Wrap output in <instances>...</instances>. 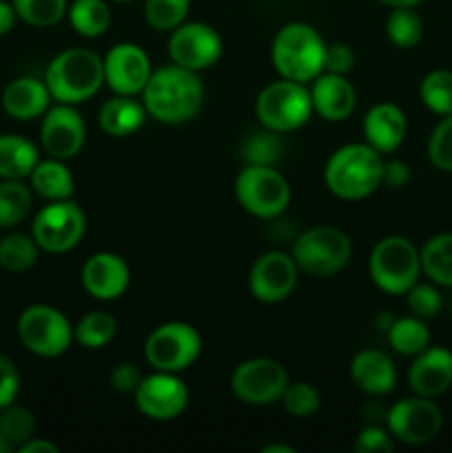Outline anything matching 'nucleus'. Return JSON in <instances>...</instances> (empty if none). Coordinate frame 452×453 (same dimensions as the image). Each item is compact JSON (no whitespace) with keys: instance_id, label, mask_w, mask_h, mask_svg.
Returning a JSON list of instances; mask_svg holds the SVG:
<instances>
[{"instance_id":"f257e3e1","label":"nucleus","mask_w":452,"mask_h":453,"mask_svg":"<svg viewBox=\"0 0 452 453\" xmlns=\"http://www.w3.org/2000/svg\"><path fill=\"white\" fill-rule=\"evenodd\" d=\"M140 96L149 118L175 127L189 122L199 113L204 102V84L195 71L173 62L151 73Z\"/></svg>"},{"instance_id":"f03ea898","label":"nucleus","mask_w":452,"mask_h":453,"mask_svg":"<svg viewBox=\"0 0 452 453\" xmlns=\"http://www.w3.org/2000/svg\"><path fill=\"white\" fill-rule=\"evenodd\" d=\"M384 177V155L372 146L346 144L328 157L323 166V184L344 202H359L375 193Z\"/></svg>"},{"instance_id":"7ed1b4c3","label":"nucleus","mask_w":452,"mask_h":453,"mask_svg":"<svg viewBox=\"0 0 452 453\" xmlns=\"http://www.w3.org/2000/svg\"><path fill=\"white\" fill-rule=\"evenodd\" d=\"M44 84L51 93V100L78 106L97 96L102 88L105 62L91 49H66L49 62Z\"/></svg>"},{"instance_id":"20e7f679","label":"nucleus","mask_w":452,"mask_h":453,"mask_svg":"<svg viewBox=\"0 0 452 453\" xmlns=\"http://www.w3.org/2000/svg\"><path fill=\"white\" fill-rule=\"evenodd\" d=\"M326 42L308 22H288L275 34L270 60L279 78L308 84L323 73Z\"/></svg>"},{"instance_id":"39448f33","label":"nucleus","mask_w":452,"mask_h":453,"mask_svg":"<svg viewBox=\"0 0 452 453\" xmlns=\"http://www.w3.org/2000/svg\"><path fill=\"white\" fill-rule=\"evenodd\" d=\"M370 279L381 292L401 296L419 281L421 252L401 234H390L375 243L368 259Z\"/></svg>"},{"instance_id":"423d86ee","label":"nucleus","mask_w":452,"mask_h":453,"mask_svg":"<svg viewBox=\"0 0 452 453\" xmlns=\"http://www.w3.org/2000/svg\"><path fill=\"white\" fill-rule=\"evenodd\" d=\"M291 255L300 273L326 279L348 265L353 257V242L337 226H315L297 237Z\"/></svg>"},{"instance_id":"0eeeda50","label":"nucleus","mask_w":452,"mask_h":453,"mask_svg":"<svg viewBox=\"0 0 452 453\" xmlns=\"http://www.w3.org/2000/svg\"><path fill=\"white\" fill-rule=\"evenodd\" d=\"M313 100L306 84L277 80L260 91L255 100V118L273 133H291L304 127L313 115Z\"/></svg>"},{"instance_id":"6e6552de","label":"nucleus","mask_w":452,"mask_h":453,"mask_svg":"<svg viewBox=\"0 0 452 453\" xmlns=\"http://www.w3.org/2000/svg\"><path fill=\"white\" fill-rule=\"evenodd\" d=\"M235 197L248 215L257 219H275L291 203V186L275 166L246 164L235 180Z\"/></svg>"},{"instance_id":"1a4fd4ad","label":"nucleus","mask_w":452,"mask_h":453,"mask_svg":"<svg viewBox=\"0 0 452 453\" xmlns=\"http://www.w3.org/2000/svg\"><path fill=\"white\" fill-rule=\"evenodd\" d=\"M18 339L31 354L43 358L62 357L74 343V326L53 305L35 303L18 317Z\"/></svg>"},{"instance_id":"9d476101","label":"nucleus","mask_w":452,"mask_h":453,"mask_svg":"<svg viewBox=\"0 0 452 453\" xmlns=\"http://www.w3.org/2000/svg\"><path fill=\"white\" fill-rule=\"evenodd\" d=\"M202 354V336L191 323L168 321L155 327L144 341V358L158 372L189 370Z\"/></svg>"},{"instance_id":"9b49d317","label":"nucleus","mask_w":452,"mask_h":453,"mask_svg":"<svg viewBox=\"0 0 452 453\" xmlns=\"http://www.w3.org/2000/svg\"><path fill=\"white\" fill-rule=\"evenodd\" d=\"M87 233V217L74 199H58L40 208L31 224V237L40 250L49 255L69 252L82 242Z\"/></svg>"},{"instance_id":"f8f14e48","label":"nucleus","mask_w":452,"mask_h":453,"mask_svg":"<svg viewBox=\"0 0 452 453\" xmlns=\"http://www.w3.org/2000/svg\"><path fill=\"white\" fill-rule=\"evenodd\" d=\"M288 372L273 358L257 357L239 363L230 374V389L235 398L253 407H266L282 401L288 388Z\"/></svg>"},{"instance_id":"ddd939ff","label":"nucleus","mask_w":452,"mask_h":453,"mask_svg":"<svg viewBox=\"0 0 452 453\" xmlns=\"http://www.w3.org/2000/svg\"><path fill=\"white\" fill-rule=\"evenodd\" d=\"M133 398H136V407L140 414L151 420L167 423V420H175L184 414L191 396L180 374L155 370V374L142 376Z\"/></svg>"},{"instance_id":"4468645a","label":"nucleus","mask_w":452,"mask_h":453,"mask_svg":"<svg viewBox=\"0 0 452 453\" xmlns=\"http://www.w3.org/2000/svg\"><path fill=\"white\" fill-rule=\"evenodd\" d=\"M386 427L393 438L406 445H425L434 441L443 427V414L433 398L412 396L394 403L386 414Z\"/></svg>"},{"instance_id":"2eb2a0df","label":"nucleus","mask_w":452,"mask_h":453,"mask_svg":"<svg viewBox=\"0 0 452 453\" xmlns=\"http://www.w3.org/2000/svg\"><path fill=\"white\" fill-rule=\"evenodd\" d=\"M224 51L222 35L207 22H182L168 38V58L184 69H211Z\"/></svg>"},{"instance_id":"dca6fc26","label":"nucleus","mask_w":452,"mask_h":453,"mask_svg":"<svg viewBox=\"0 0 452 453\" xmlns=\"http://www.w3.org/2000/svg\"><path fill=\"white\" fill-rule=\"evenodd\" d=\"M87 142V124L74 104L56 102L49 106L40 124V144L49 157L74 159Z\"/></svg>"},{"instance_id":"f3484780","label":"nucleus","mask_w":452,"mask_h":453,"mask_svg":"<svg viewBox=\"0 0 452 453\" xmlns=\"http://www.w3.org/2000/svg\"><path fill=\"white\" fill-rule=\"evenodd\" d=\"M102 62H105V84L115 96H140L153 73L149 53L136 42L113 44Z\"/></svg>"},{"instance_id":"a211bd4d","label":"nucleus","mask_w":452,"mask_h":453,"mask_svg":"<svg viewBox=\"0 0 452 453\" xmlns=\"http://www.w3.org/2000/svg\"><path fill=\"white\" fill-rule=\"evenodd\" d=\"M297 274H300V268L292 255L270 250L257 257L253 264L248 288H251V295L261 303H282L295 290Z\"/></svg>"},{"instance_id":"6ab92c4d","label":"nucleus","mask_w":452,"mask_h":453,"mask_svg":"<svg viewBox=\"0 0 452 453\" xmlns=\"http://www.w3.org/2000/svg\"><path fill=\"white\" fill-rule=\"evenodd\" d=\"M82 288L97 301H115L127 292L131 270L115 252H96L82 265Z\"/></svg>"},{"instance_id":"aec40b11","label":"nucleus","mask_w":452,"mask_h":453,"mask_svg":"<svg viewBox=\"0 0 452 453\" xmlns=\"http://www.w3.org/2000/svg\"><path fill=\"white\" fill-rule=\"evenodd\" d=\"M408 385L417 396L437 398L452 388V352L439 345H428L419 352L408 370Z\"/></svg>"},{"instance_id":"412c9836","label":"nucleus","mask_w":452,"mask_h":453,"mask_svg":"<svg viewBox=\"0 0 452 453\" xmlns=\"http://www.w3.org/2000/svg\"><path fill=\"white\" fill-rule=\"evenodd\" d=\"M363 140L368 146L381 155L394 153L403 144L408 133L406 113L393 102H379L370 106L368 113L363 115Z\"/></svg>"},{"instance_id":"4be33fe9","label":"nucleus","mask_w":452,"mask_h":453,"mask_svg":"<svg viewBox=\"0 0 452 453\" xmlns=\"http://www.w3.org/2000/svg\"><path fill=\"white\" fill-rule=\"evenodd\" d=\"M308 91L310 100H313V111L326 122H344L357 104V93L346 75L323 71L313 80V87Z\"/></svg>"},{"instance_id":"5701e85b","label":"nucleus","mask_w":452,"mask_h":453,"mask_svg":"<svg viewBox=\"0 0 452 453\" xmlns=\"http://www.w3.org/2000/svg\"><path fill=\"white\" fill-rule=\"evenodd\" d=\"M51 102V93H49L44 80L22 78L12 80L3 91V109L9 118L18 119V122H31L35 118H43Z\"/></svg>"},{"instance_id":"b1692460","label":"nucleus","mask_w":452,"mask_h":453,"mask_svg":"<svg viewBox=\"0 0 452 453\" xmlns=\"http://www.w3.org/2000/svg\"><path fill=\"white\" fill-rule=\"evenodd\" d=\"M350 379L363 394L384 396L397 385V370L393 358L381 349H362L350 363Z\"/></svg>"},{"instance_id":"393cba45","label":"nucleus","mask_w":452,"mask_h":453,"mask_svg":"<svg viewBox=\"0 0 452 453\" xmlns=\"http://www.w3.org/2000/svg\"><path fill=\"white\" fill-rule=\"evenodd\" d=\"M146 118L144 102L137 96H113L100 106L97 124L109 137H129L144 127Z\"/></svg>"},{"instance_id":"a878e982","label":"nucleus","mask_w":452,"mask_h":453,"mask_svg":"<svg viewBox=\"0 0 452 453\" xmlns=\"http://www.w3.org/2000/svg\"><path fill=\"white\" fill-rule=\"evenodd\" d=\"M31 190L40 195L47 202H58V199H71L75 190V180L71 175L65 159H40L29 175Z\"/></svg>"},{"instance_id":"bb28decb","label":"nucleus","mask_w":452,"mask_h":453,"mask_svg":"<svg viewBox=\"0 0 452 453\" xmlns=\"http://www.w3.org/2000/svg\"><path fill=\"white\" fill-rule=\"evenodd\" d=\"M38 162L40 155L34 142L13 133L0 135V180H25Z\"/></svg>"},{"instance_id":"cd10ccee","label":"nucleus","mask_w":452,"mask_h":453,"mask_svg":"<svg viewBox=\"0 0 452 453\" xmlns=\"http://www.w3.org/2000/svg\"><path fill=\"white\" fill-rule=\"evenodd\" d=\"M421 273L441 288H452V233H439L421 248Z\"/></svg>"},{"instance_id":"c85d7f7f","label":"nucleus","mask_w":452,"mask_h":453,"mask_svg":"<svg viewBox=\"0 0 452 453\" xmlns=\"http://www.w3.org/2000/svg\"><path fill=\"white\" fill-rule=\"evenodd\" d=\"M74 31L82 38H100L111 25V9L105 0H74L66 9Z\"/></svg>"},{"instance_id":"c756f323","label":"nucleus","mask_w":452,"mask_h":453,"mask_svg":"<svg viewBox=\"0 0 452 453\" xmlns=\"http://www.w3.org/2000/svg\"><path fill=\"white\" fill-rule=\"evenodd\" d=\"M388 345L401 357H417L430 345V330L424 319L419 317H401L394 319L386 330Z\"/></svg>"},{"instance_id":"7c9ffc66","label":"nucleus","mask_w":452,"mask_h":453,"mask_svg":"<svg viewBox=\"0 0 452 453\" xmlns=\"http://www.w3.org/2000/svg\"><path fill=\"white\" fill-rule=\"evenodd\" d=\"M34 190L22 180L0 181V228H13L29 217Z\"/></svg>"},{"instance_id":"2f4dec72","label":"nucleus","mask_w":452,"mask_h":453,"mask_svg":"<svg viewBox=\"0 0 452 453\" xmlns=\"http://www.w3.org/2000/svg\"><path fill=\"white\" fill-rule=\"evenodd\" d=\"M115 334H118V321L113 314L102 312V310L84 314L74 327V339L87 349L106 348L115 339Z\"/></svg>"},{"instance_id":"473e14b6","label":"nucleus","mask_w":452,"mask_h":453,"mask_svg":"<svg viewBox=\"0 0 452 453\" xmlns=\"http://www.w3.org/2000/svg\"><path fill=\"white\" fill-rule=\"evenodd\" d=\"M40 246L31 234L13 233L0 239V265L9 273H27L38 264Z\"/></svg>"},{"instance_id":"72a5a7b5","label":"nucleus","mask_w":452,"mask_h":453,"mask_svg":"<svg viewBox=\"0 0 452 453\" xmlns=\"http://www.w3.org/2000/svg\"><path fill=\"white\" fill-rule=\"evenodd\" d=\"M386 35L399 49H412L424 38V20L415 7H394L386 18Z\"/></svg>"},{"instance_id":"f704fd0d","label":"nucleus","mask_w":452,"mask_h":453,"mask_svg":"<svg viewBox=\"0 0 452 453\" xmlns=\"http://www.w3.org/2000/svg\"><path fill=\"white\" fill-rule=\"evenodd\" d=\"M419 97L433 113L452 115V71L437 69L430 71L419 84Z\"/></svg>"},{"instance_id":"c9c22d12","label":"nucleus","mask_w":452,"mask_h":453,"mask_svg":"<svg viewBox=\"0 0 452 453\" xmlns=\"http://www.w3.org/2000/svg\"><path fill=\"white\" fill-rule=\"evenodd\" d=\"M12 3L18 13V20L38 27V29L58 25L69 9L66 0H12Z\"/></svg>"},{"instance_id":"e433bc0d","label":"nucleus","mask_w":452,"mask_h":453,"mask_svg":"<svg viewBox=\"0 0 452 453\" xmlns=\"http://www.w3.org/2000/svg\"><path fill=\"white\" fill-rule=\"evenodd\" d=\"M191 0H146L144 18L146 25L155 31H173L186 22Z\"/></svg>"},{"instance_id":"4c0bfd02","label":"nucleus","mask_w":452,"mask_h":453,"mask_svg":"<svg viewBox=\"0 0 452 453\" xmlns=\"http://www.w3.org/2000/svg\"><path fill=\"white\" fill-rule=\"evenodd\" d=\"M282 405L295 418H308L319 411L322 396L313 385L300 380V383H288V388L282 394Z\"/></svg>"},{"instance_id":"58836bf2","label":"nucleus","mask_w":452,"mask_h":453,"mask_svg":"<svg viewBox=\"0 0 452 453\" xmlns=\"http://www.w3.org/2000/svg\"><path fill=\"white\" fill-rule=\"evenodd\" d=\"M0 425H3L7 441L12 442L13 449L31 441L35 434V418L27 407L9 405L0 411Z\"/></svg>"},{"instance_id":"ea45409f","label":"nucleus","mask_w":452,"mask_h":453,"mask_svg":"<svg viewBox=\"0 0 452 453\" xmlns=\"http://www.w3.org/2000/svg\"><path fill=\"white\" fill-rule=\"evenodd\" d=\"M282 149L284 144L282 140H279V133L264 128V133H255V135L244 144V157H246V164L273 166V164L282 157Z\"/></svg>"},{"instance_id":"a19ab883","label":"nucleus","mask_w":452,"mask_h":453,"mask_svg":"<svg viewBox=\"0 0 452 453\" xmlns=\"http://www.w3.org/2000/svg\"><path fill=\"white\" fill-rule=\"evenodd\" d=\"M406 301H408V308L415 317L424 319H434L443 308V296L439 292L437 283H419L417 281L410 290L406 292Z\"/></svg>"},{"instance_id":"79ce46f5","label":"nucleus","mask_w":452,"mask_h":453,"mask_svg":"<svg viewBox=\"0 0 452 453\" xmlns=\"http://www.w3.org/2000/svg\"><path fill=\"white\" fill-rule=\"evenodd\" d=\"M428 159L439 171L452 173V115H446L430 133Z\"/></svg>"},{"instance_id":"37998d69","label":"nucleus","mask_w":452,"mask_h":453,"mask_svg":"<svg viewBox=\"0 0 452 453\" xmlns=\"http://www.w3.org/2000/svg\"><path fill=\"white\" fill-rule=\"evenodd\" d=\"M355 451L357 453H393L394 451V438L388 432V427H379V425H368L357 434L355 441Z\"/></svg>"},{"instance_id":"c03bdc74","label":"nucleus","mask_w":452,"mask_h":453,"mask_svg":"<svg viewBox=\"0 0 452 453\" xmlns=\"http://www.w3.org/2000/svg\"><path fill=\"white\" fill-rule=\"evenodd\" d=\"M20 392V372L9 357L0 354V411L13 405Z\"/></svg>"},{"instance_id":"a18cd8bd","label":"nucleus","mask_w":452,"mask_h":453,"mask_svg":"<svg viewBox=\"0 0 452 453\" xmlns=\"http://www.w3.org/2000/svg\"><path fill=\"white\" fill-rule=\"evenodd\" d=\"M355 66V51L350 44L346 42H332L326 44V53H323V71L326 73L348 75Z\"/></svg>"},{"instance_id":"49530a36","label":"nucleus","mask_w":452,"mask_h":453,"mask_svg":"<svg viewBox=\"0 0 452 453\" xmlns=\"http://www.w3.org/2000/svg\"><path fill=\"white\" fill-rule=\"evenodd\" d=\"M109 380L111 388H113L115 392L133 394L137 389V385H140L142 374L133 363H120V365H115L113 370H111Z\"/></svg>"},{"instance_id":"de8ad7c7","label":"nucleus","mask_w":452,"mask_h":453,"mask_svg":"<svg viewBox=\"0 0 452 453\" xmlns=\"http://www.w3.org/2000/svg\"><path fill=\"white\" fill-rule=\"evenodd\" d=\"M410 181V168L401 159H388L384 162V177H381V186L388 188H403Z\"/></svg>"},{"instance_id":"09e8293b","label":"nucleus","mask_w":452,"mask_h":453,"mask_svg":"<svg viewBox=\"0 0 452 453\" xmlns=\"http://www.w3.org/2000/svg\"><path fill=\"white\" fill-rule=\"evenodd\" d=\"M18 20V13L13 9V3L7 0H0V35H7L13 29Z\"/></svg>"},{"instance_id":"8fccbe9b","label":"nucleus","mask_w":452,"mask_h":453,"mask_svg":"<svg viewBox=\"0 0 452 453\" xmlns=\"http://www.w3.org/2000/svg\"><path fill=\"white\" fill-rule=\"evenodd\" d=\"M18 451L20 453H58V447L53 445V442L44 441V438H31V441H27L25 445L18 447Z\"/></svg>"},{"instance_id":"3c124183","label":"nucleus","mask_w":452,"mask_h":453,"mask_svg":"<svg viewBox=\"0 0 452 453\" xmlns=\"http://www.w3.org/2000/svg\"><path fill=\"white\" fill-rule=\"evenodd\" d=\"M381 4H386V7L394 9V7H417L419 3H424V0H379Z\"/></svg>"},{"instance_id":"603ef678","label":"nucleus","mask_w":452,"mask_h":453,"mask_svg":"<svg viewBox=\"0 0 452 453\" xmlns=\"http://www.w3.org/2000/svg\"><path fill=\"white\" fill-rule=\"evenodd\" d=\"M261 453H297V449L288 445H266L261 447Z\"/></svg>"},{"instance_id":"864d4df0","label":"nucleus","mask_w":452,"mask_h":453,"mask_svg":"<svg viewBox=\"0 0 452 453\" xmlns=\"http://www.w3.org/2000/svg\"><path fill=\"white\" fill-rule=\"evenodd\" d=\"M12 449H13L12 442L7 441V434H4L3 425H0V453H7V451H12Z\"/></svg>"},{"instance_id":"5fc2aeb1","label":"nucleus","mask_w":452,"mask_h":453,"mask_svg":"<svg viewBox=\"0 0 452 453\" xmlns=\"http://www.w3.org/2000/svg\"><path fill=\"white\" fill-rule=\"evenodd\" d=\"M113 3H131V0H113Z\"/></svg>"}]
</instances>
